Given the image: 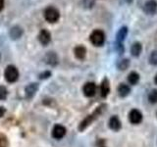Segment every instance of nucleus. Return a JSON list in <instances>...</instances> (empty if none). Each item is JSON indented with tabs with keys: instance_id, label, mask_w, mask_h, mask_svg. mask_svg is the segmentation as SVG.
<instances>
[{
	"instance_id": "obj_28",
	"label": "nucleus",
	"mask_w": 157,
	"mask_h": 147,
	"mask_svg": "<svg viewBox=\"0 0 157 147\" xmlns=\"http://www.w3.org/2000/svg\"><path fill=\"white\" fill-rule=\"evenodd\" d=\"M4 113H5V109L3 107H0V117H2L4 115Z\"/></svg>"
},
{
	"instance_id": "obj_15",
	"label": "nucleus",
	"mask_w": 157,
	"mask_h": 147,
	"mask_svg": "<svg viewBox=\"0 0 157 147\" xmlns=\"http://www.w3.org/2000/svg\"><path fill=\"white\" fill-rule=\"evenodd\" d=\"M45 62L50 66H55L58 63V57L54 52H48L45 56Z\"/></svg>"
},
{
	"instance_id": "obj_18",
	"label": "nucleus",
	"mask_w": 157,
	"mask_h": 147,
	"mask_svg": "<svg viewBox=\"0 0 157 147\" xmlns=\"http://www.w3.org/2000/svg\"><path fill=\"white\" fill-rule=\"evenodd\" d=\"M118 92H119V95L121 97H126L131 92V88L129 85H125V83H121L119 87H118Z\"/></svg>"
},
{
	"instance_id": "obj_12",
	"label": "nucleus",
	"mask_w": 157,
	"mask_h": 147,
	"mask_svg": "<svg viewBox=\"0 0 157 147\" xmlns=\"http://www.w3.org/2000/svg\"><path fill=\"white\" fill-rule=\"evenodd\" d=\"M110 91V86H109V81H108L107 78H104L101 82V85H100V94L103 98H105L108 93Z\"/></svg>"
},
{
	"instance_id": "obj_23",
	"label": "nucleus",
	"mask_w": 157,
	"mask_h": 147,
	"mask_svg": "<svg viewBox=\"0 0 157 147\" xmlns=\"http://www.w3.org/2000/svg\"><path fill=\"white\" fill-rule=\"evenodd\" d=\"M9 143H8V139L7 137L4 134H0V147H8Z\"/></svg>"
},
{
	"instance_id": "obj_8",
	"label": "nucleus",
	"mask_w": 157,
	"mask_h": 147,
	"mask_svg": "<svg viewBox=\"0 0 157 147\" xmlns=\"http://www.w3.org/2000/svg\"><path fill=\"white\" fill-rule=\"evenodd\" d=\"M38 40L42 45H47L51 41V34L47 29H41L38 34Z\"/></svg>"
},
{
	"instance_id": "obj_21",
	"label": "nucleus",
	"mask_w": 157,
	"mask_h": 147,
	"mask_svg": "<svg viewBox=\"0 0 157 147\" xmlns=\"http://www.w3.org/2000/svg\"><path fill=\"white\" fill-rule=\"evenodd\" d=\"M148 100L151 103H157V90L152 89L148 94Z\"/></svg>"
},
{
	"instance_id": "obj_4",
	"label": "nucleus",
	"mask_w": 157,
	"mask_h": 147,
	"mask_svg": "<svg viewBox=\"0 0 157 147\" xmlns=\"http://www.w3.org/2000/svg\"><path fill=\"white\" fill-rule=\"evenodd\" d=\"M44 18L49 23H56L60 19V12L52 6L47 7L44 11Z\"/></svg>"
},
{
	"instance_id": "obj_1",
	"label": "nucleus",
	"mask_w": 157,
	"mask_h": 147,
	"mask_svg": "<svg viewBox=\"0 0 157 147\" xmlns=\"http://www.w3.org/2000/svg\"><path fill=\"white\" fill-rule=\"evenodd\" d=\"M104 107H105V105L103 104V105H101V106H99L97 108V109L92 113L91 115H90V116H87L85 120H83L81 124H80V126H78V130H80L81 131H82L83 130H86V127L90 126L91 123L94 121L96 118L99 116L100 114H101V112L104 110Z\"/></svg>"
},
{
	"instance_id": "obj_7",
	"label": "nucleus",
	"mask_w": 157,
	"mask_h": 147,
	"mask_svg": "<svg viewBox=\"0 0 157 147\" xmlns=\"http://www.w3.org/2000/svg\"><path fill=\"white\" fill-rule=\"evenodd\" d=\"M129 120L132 124H135V125L140 124V123L142 121V114L136 109L132 110L129 114Z\"/></svg>"
},
{
	"instance_id": "obj_27",
	"label": "nucleus",
	"mask_w": 157,
	"mask_h": 147,
	"mask_svg": "<svg viewBox=\"0 0 157 147\" xmlns=\"http://www.w3.org/2000/svg\"><path fill=\"white\" fill-rule=\"evenodd\" d=\"M4 3H5V0H0V12H1L4 8Z\"/></svg>"
},
{
	"instance_id": "obj_24",
	"label": "nucleus",
	"mask_w": 157,
	"mask_h": 147,
	"mask_svg": "<svg viewBox=\"0 0 157 147\" xmlns=\"http://www.w3.org/2000/svg\"><path fill=\"white\" fill-rule=\"evenodd\" d=\"M7 88L5 86H0V100H4L6 99L7 97Z\"/></svg>"
},
{
	"instance_id": "obj_19",
	"label": "nucleus",
	"mask_w": 157,
	"mask_h": 147,
	"mask_svg": "<svg viewBox=\"0 0 157 147\" xmlns=\"http://www.w3.org/2000/svg\"><path fill=\"white\" fill-rule=\"evenodd\" d=\"M128 81H129L131 85H136L140 81V75L136 72H132L128 77Z\"/></svg>"
},
{
	"instance_id": "obj_22",
	"label": "nucleus",
	"mask_w": 157,
	"mask_h": 147,
	"mask_svg": "<svg viewBox=\"0 0 157 147\" xmlns=\"http://www.w3.org/2000/svg\"><path fill=\"white\" fill-rule=\"evenodd\" d=\"M148 61H149V63L151 64V65L157 66V51H152L151 52Z\"/></svg>"
},
{
	"instance_id": "obj_13",
	"label": "nucleus",
	"mask_w": 157,
	"mask_h": 147,
	"mask_svg": "<svg viewBox=\"0 0 157 147\" xmlns=\"http://www.w3.org/2000/svg\"><path fill=\"white\" fill-rule=\"evenodd\" d=\"M109 126H110V129L113 130H119L122 126L121 121L119 120V118L116 117V116H113L109 120Z\"/></svg>"
},
{
	"instance_id": "obj_10",
	"label": "nucleus",
	"mask_w": 157,
	"mask_h": 147,
	"mask_svg": "<svg viewBox=\"0 0 157 147\" xmlns=\"http://www.w3.org/2000/svg\"><path fill=\"white\" fill-rule=\"evenodd\" d=\"M38 89V85L36 82H33V83H29V85L26 87V97L28 99H31V98L33 97V95L36 94V92Z\"/></svg>"
},
{
	"instance_id": "obj_2",
	"label": "nucleus",
	"mask_w": 157,
	"mask_h": 147,
	"mask_svg": "<svg viewBox=\"0 0 157 147\" xmlns=\"http://www.w3.org/2000/svg\"><path fill=\"white\" fill-rule=\"evenodd\" d=\"M90 40L94 46H102L105 41V33L101 29H94L90 34Z\"/></svg>"
},
{
	"instance_id": "obj_20",
	"label": "nucleus",
	"mask_w": 157,
	"mask_h": 147,
	"mask_svg": "<svg viewBox=\"0 0 157 147\" xmlns=\"http://www.w3.org/2000/svg\"><path fill=\"white\" fill-rule=\"evenodd\" d=\"M117 66H118V68H119V70H121V71L127 70L130 66V61L128 60V59H123V60H121L119 63H118Z\"/></svg>"
},
{
	"instance_id": "obj_17",
	"label": "nucleus",
	"mask_w": 157,
	"mask_h": 147,
	"mask_svg": "<svg viewBox=\"0 0 157 147\" xmlns=\"http://www.w3.org/2000/svg\"><path fill=\"white\" fill-rule=\"evenodd\" d=\"M74 52H75V56L80 59V60H82V59H85L86 57V49L85 46L82 45H78L75 48V50H74Z\"/></svg>"
},
{
	"instance_id": "obj_3",
	"label": "nucleus",
	"mask_w": 157,
	"mask_h": 147,
	"mask_svg": "<svg viewBox=\"0 0 157 147\" xmlns=\"http://www.w3.org/2000/svg\"><path fill=\"white\" fill-rule=\"evenodd\" d=\"M4 77L8 82H11V83L15 82L19 78L18 69L13 65L7 66V68L5 69V72H4Z\"/></svg>"
},
{
	"instance_id": "obj_25",
	"label": "nucleus",
	"mask_w": 157,
	"mask_h": 147,
	"mask_svg": "<svg viewBox=\"0 0 157 147\" xmlns=\"http://www.w3.org/2000/svg\"><path fill=\"white\" fill-rule=\"evenodd\" d=\"M49 77H51V73L49 72V71L41 73L40 75H39V78H41V80H44V78H48Z\"/></svg>"
},
{
	"instance_id": "obj_26",
	"label": "nucleus",
	"mask_w": 157,
	"mask_h": 147,
	"mask_svg": "<svg viewBox=\"0 0 157 147\" xmlns=\"http://www.w3.org/2000/svg\"><path fill=\"white\" fill-rule=\"evenodd\" d=\"M98 147H106L104 144V140L100 139L99 141H98Z\"/></svg>"
},
{
	"instance_id": "obj_9",
	"label": "nucleus",
	"mask_w": 157,
	"mask_h": 147,
	"mask_svg": "<svg viewBox=\"0 0 157 147\" xmlns=\"http://www.w3.org/2000/svg\"><path fill=\"white\" fill-rule=\"evenodd\" d=\"M96 92V85L94 82H86L83 85V93L87 97H92L94 96Z\"/></svg>"
},
{
	"instance_id": "obj_11",
	"label": "nucleus",
	"mask_w": 157,
	"mask_h": 147,
	"mask_svg": "<svg viewBox=\"0 0 157 147\" xmlns=\"http://www.w3.org/2000/svg\"><path fill=\"white\" fill-rule=\"evenodd\" d=\"M23 28L19 26H15L13 28H11L10 29V36H11L12 39H19L23 36Z\"/></svg>"
},
{
	"instance_id": "obj_5",
	"label": "nucleus",
	"mask_w": 157,
	"mask_h": 147,
	"mask_svg": "<svg viewBox=\"0 0 157 147\" xmlns=\"http://www.w3.org/2000/svg\"><path fill=\"white\" fill-rule=\"evenodd\" d=\"M144 11L147 15H153L157 11V2L155 0H148L144 5Z\"/></svg>"
},
{
	"instance_id": "obj_16",
	"label": "nucleus",
	"mask_w": 157,
	"mask_h": 147,
	"mask_svg": "<svg viewBox=\"0 0 157 147\" xmlns=\"http://www.w3.org/2000/svg\"><path fill=\"white\" fill-rule=\"evenodd\" d=\"M141 50H142V45L140 42H135L132 43V45L131 47V53L132 55L134 57H139L140 54L141 53Z\"/></svg>"
},
{
	"instance_id": "obj_14",
	"label": "nucleus",
	"mask_w": 157,
	"mask_h": 147,
	"mask_svg": "<svg viewBox=\"0 0 157 147\" xmlns=\"http://www.w3.org/2000/svg\"><path fill=\"white\" fill-rule=\"evenodd\" d=\"M127 36H128V28L127 27H122V28H120V29L117 32V34H116L117 42L122 43L123 41L125 40V38L127 37Z\"/></svg>"
},
{
	"instance_id": "obj_6",
	"label": "nucleus",
	"mask_w": 157,
	"mask_h": 147,
	"mask_svg": "<svg viewBox=\"0 0 157 147\" xmlns=\"http://www.w3.org/2000/svg\"><path fill=\"white\" fill-rule=\"evenodd\" d=\"M66 134V129L61 125H56L54 126L52 130V136L55 139H61L63 138Z\"/></svg>"
},
{
	"instance_id": "obj_29",
	"label": "nucleus",
	"mask_w": 157,
	"mask_h": 147,
	"mask_svg": "<svg viewBox=\"0 0 157 147\" xmlns=\"http://www.w3.org/2000/svg\"><path fill=\"white\" fill-rule=\"evenodd\" d=\"M154 81H155V82L157 83V75L155 76V78H154Z\"/></svg>"
}]
</instances>
